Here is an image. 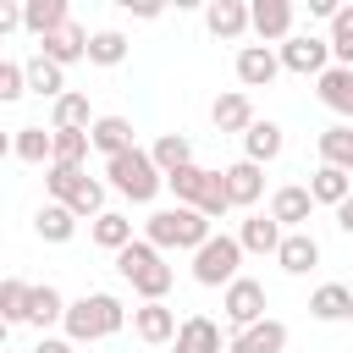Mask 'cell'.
<instances>
[{
  "mask_svg": "<svg viewBox=\"0 0 353 353\" xmlns=\"http://www.w3.org/2000/svg\"><path fill=\"white\" fill-rule=\"evenodd\" d=\"M116 270H121V281H127L143 303H165V292H171V265H165V254H160L149 237L127 243V248L116 254Z\"/></svg>",
  "mask_w": 353,
  "mask_h": 353,
  "instance_id": "obj_1",
  "label": "cell"
},
{
  "mask_svg": "<svg viewBox=\"0 0 353 353\" xmlns=\"http://www.w3.org/2000/svg\"><path fill=\"white\" fill-rule=\"evenodd\" d=\"M143 237L165 254V248H204L215 232H210V215L204 210H188V204H176V210H154L149 221H143Z\"/></svg>",
  "mask_w": 353,
  "mask_h": 353,
  "instance_id": "obj_2",
  "label": "cell"
},
{
  "mask_svg": "<svg viewBox=\"0 0 353 353\" xmlns=\"http://www.w3.org/2000/svg\"><path fill=\"white\" fill-rule=\"evenodd\" d=\"M66 336L72 342H105V336H116L121 325H127V309H121V298H110V292H83L72 309H66Z\"/></svg>",
  "mask_w": 353,
  "mask_h": 353,
  "instance_id": "obj_3",
  "label": "cell"
},
{
  "mask_svg": "<svg viewBox=\"0 0 353 353\" xmlns=\"http://www.w3.org/2000/svg\"><path fill=\"white\" fill-rule=\"evenodd\" d=\"M105 176H110V188H116L121 199H132V204H149V199L165 188V171L154 165L149 149H127V154L105 160Z\"/></svg>",
  "mask_w": 353,
  "mask_h": 353,
  "instance_id": "obj_4",
  "label": "cell"
},
{
  "mask_svg": "<svg viewBox=\"0 0 353 353\" xmlns=\"http://www.w3.org/2000/svg\"><path fill=\"white\" fill-rule=\"evenodd\" d=\"M237 265H243V243L226 237V232H215V237L193 254V281H199V287H232V281H237Z\"/></svg>",
  "mask_w": 353,
  "mask_h": 353,
  "instance_id": "obj_5",
  "label": "cell"
},
{
  "mask_svg": "<svg viewBox=\"0 0 353 353\" xmlns=\"http://www.w3.org/2000/svg\"><path fill=\"white\" fill-rule=\"evenodd\" d=\"M221 309H226V325H232V331H248V325L270 320V314H265V309H270V292H265V281H254V276H237V281L226 287Z\"/></svg>",
  "mask_w": 353,
  "mask_h": 353,
  "instance_id": "obj_6",
  "label": "cell"
},
{
  "mask_svg": "<svg viewBox=\"0 0 353 353\" xmlns=\"http://www.w3.org/2000/svg\"><path fill=\"white\" fill-rule=\"evenodd\" d=\"M276 55H281V72H298V77H325L331 72V39H314V33H292Z\"/></svg>",
  "mask_w": 353,
  "mask_h": 353,
  "instance_id": "obj_7",
  "label": "cell"
},
{
  "mask_svg": "<svg viewBox=\"0 0 353 353\" xmlns=\"http://www.w3.org/2000/svg\"><path fill=\"white\" fill-rule=\"evenodd\" d=\"M88 28H77V22H66V28H55L50 39H39V55L44 61H55V66H77V61H88Z\"/></svg>",
  "mask_w": 353,
  "mask_h": 353,
  "instance_id": "obj_8",
  "label": "cell"
},
{
  "mask_svg": "<svg viewBox=\"0 0 353 353\" xmlns=\"http://www.w3.org/2000/svg\"><path fill=\"white\" fill-rule=\"evenodd\" d=\"M276 72H281V55L270 44H243L237 50V83L243 88H270Z\"/></svg>",
  "mask_w": 353,
  "mask_h": 353,
  "instance_id": "obj_9",
  "label": "cell"
},
{
  "mask_svg": "<svg viewBox=\"0 0 353 353\" xmlns=\"http://www.w3.org/2000/svg\"><path fill=\"white\" fill-rule=\"evenodd\" d=\"M221 176H226V199H232V210H254V204H259V193H265V165H254V160H232Z\"/></svg>",
  "mask_w": 353,
  "mask_h": 353,
  "instance_id": "obj_10",
  "label": "cell"
},
{
  "mask_svg": "<svg viewBox=\"0 0 353 353\" xmlns=\"http://www.w3.org/2000/svg\"><path fill=\"white\" fill-rule=\"evenodd\" d=\"M270 215L281 221V232H309L303 221L314 215V193H309V188H298V182H287V188H276V193H270Z\"/></svg>",
  "mask_w": 353,
  "mask_h": 353,
  "instance_id": "obj_11",
  "label": "cell"
},
{
  "mask_svg": "<svg viewBox=\"0 0 353 353\" xmlns=\"http://www.w3.org/2000/svg\"><path fill=\"white\" fill-rule=\"evenodd\" d=\"M132 331H138V342L160 347V342H176L182 320H176V309H165V303H138V309H132Z\"/></svg>",
  "mask_w": 353,
  "mask_h": 353,
  "instance_id": "obj_12",
  "label": "cell"
},
{
  "mask_svg": "<svg viewBox=\"0 0 353 353\" xmlns=\"http://www.w3.org/2000/svg\"><path fill=\"white\" fill-rule=\"evenodd\" d=\"M248 17H254V33L265 44H287L292 39V0H254Z\"/></svg>",
  "mask_w": 353,
  "mask_h": 353,
  "instance_id": "obj_13",
  "label": "cell"
},
{
  "mask_svg": "<svg viewBox=\"0 0 353 353\" xmlns=\"http://www.w3.org/2000/svg\"><path fill=\"white\" fill-rule=\"evenodd\" d=\"M314 94H320V105L331 116L353 121V66H331L325 77H314Z\"/></svg>",
  "mask_w": 353,
  "mask_h": 353,
  "instance_id": "obj_14",
  "label": "cell"
},
{
  "mask_svg": "<svg viewBox=\"0 0 353 353\" xmlns=\"http://www.w3.org/2000/svg\"><path fill=\"white\" fill-rule=\"evenodd\" d=\"M226 353H287V325L281 320H259L248 331H232Z\"/></svg>",
  "mask_w": 353,
  "mask_h": 353,
  "instance_id": "obj_15",
  "label": "cell"
},
{
  "mask_svg": "<svg viewBox=\"0 0 353 353\" xmlns=\"http://www.w3.org/2000/svg\"><path fill=\"white\" fill-rule=\"evenodd\" d=\"M204 28H210L215 39H243V33L254 28V17H248L243 0H210V6H204Z\"/></svg>",
  "mask_w": 353,
  "mask_h": 353,
  "instance_id": "obj_16",
  "label": "cell"
},
{
  "mask_svg": "<svg viewBox=\"0 0 353 353\" xmlns=\"http://www.w3.org/2000/svg\"><path fill=\"white\" fill-rule=\"evenodd\" d=\"M276 265H281L287 276H309V270L320 265V243H314V232H287L281 248H276Z\"/></svg>",
  "mask_w": 353,
  "mask_h": 353,
  "instance_id": "obj_17",
  "label": "cell"
},
{
  "mask_svg": "<svg viewBox=\"0 0 353 353\" xmlns=\"http://www.w3.org/2000/svg\"><path fill=\"white\" fill-rule=\"evenodd\" d=\"M210 121H215V132H248L259 116H254L248 94H243V88H232V94H221V99L210 105Z\"/></svg>",
  "mask_w": 353,
  "mask_h": 353,
  "instance_id": "obj_18",
  "label": "cell"
},
{
  "mask_svg": "<svg viewBox=\"0 0 353 353\" xmlns=\"http://www.w3.org/2000/svg\"><path fill=\"white\" fill-rule=\"evenodd\" d=\"M281 149H287V132H281L276 121H254V127L243 132V160H254V165L281 160Z\"/></svg>",
  "mask_w": 353,
  "mask_h": 353,
  "instance_id": "obj_19",
  "label": "cell"
},
{
  "mask_svg": "<svg viewBox=\"0 0 353 353\" xmlns=\"http://www.w3.org/2000/svg\"><path fill=\"white\" fill-rule=\"evenodd\" d=\"M281 237H287V232H281V221H276L270 210H265V215H248V221L237 226L243 254H276V248H281Z\"/></svg>",
  "mask_w": 353,
  "mask_h": 353,
  "instance_id": "obj_20",
  "label": "cell"
},
{
  "mask_svg": "<svg viewBox=\"0 0 353 353\" xmlns=\"http://www.w3.org/2000/svg\"><path fill=\"white\" fill-rule=\"evenodd\" d=\"M309 314H314L320 325L353 320V292H347L342 281H325V287H314V292H309Z\"/></svg>",
  "mask_w": 353,
  "mask_h": 353,
  "instance_id": "obj_21",
  "label": "cell"
},
{
  "mask_svg": "<svg viewBox=\"0 0 353 353\" xmlns=\"http://www.w3.org/2000/svg\"><path fill=\"white\" fill-rule=\"evenodd\" d=\"M88 138H94V149H99L105 160H116V154L138 149V143H132V121H127V116H99V121L88 127Z\"/></svg>",
  "mask_w": 353,
  "mask_h": 353,
  "instance_id": "obj_22",
  "label": "cell"
},
{
  "mask_svg": "<svg viewBox=\"0 0 353 353\" xmlns=\"http://www.w3.org/2000/svg\"><path fill=\"white\" fill-rule=\"evenodd\" d=\"M66 22H72L66 0H28V6H22V28H28L33 39H50V33L66 28Z\"/></svg>",
  "mask_w": 353,
  "mask_h": 353,
  "instance_id": "obj_23",
  "label": "cell"
},
{
  "mask_svg": "<svg viewBox=\"0 0 353 353\" xmlns=\"http://www.w3.org/2000/svg\"><path fill=\"white\" fill-rule=\"evenodd\" d=\"M11 154H17L22 165H55V132H44V127H17Z\"/></svg>",
  "mask_w": 353,
  "mask_h": 353,
  "instance_id": "obj_24",
  "label": "cell"
},
{
  "mask_svg": "<svg viewBox=\"0 0 353 353\" xmlns=\"http://www.w3.org/2000/svg\"><path fill=\"white\" fill-rule=\"evenodd\" d=\"M176 353H221V325L210 314H188L176 331Z\"/></svg>",
  "mask_w": 353,
  "mask_h": 353,
  "instance_id": "obj_25",
  "label": "cell"
},
{
  "mask_svg": "<svg viewBox=\"0 0 353 353\" xmlns=\"http://www.w3.org/2000/svg\"><path fill=\"white\" fill-rule=\"evenodd\" d=\"M99 116L88 110V94H61L55 99V110H50V127L55 132H88Z\"/></svg>",
  "mask_w": 353,
  "mask_h": 353,
  "instance_id": "obj_26",
  "label": "cell"
},
{
  "mask_svg": "<svg viewBox=\"0 0 353 353\" xmlns=\"http://www.w3.org/2000/svg\"><path fill=\"white\" fill-rule=\"evenodd\" d=\"M210 182H215V171H204V165H182V171H171V176H165V188H171V193H176V204H188V210H199V204H204Z\"/></svg>",
  "mask_w": 353,
  "mask_h": 353,
  "instance_id": "obj_27",
  "label": "cell"
},
{
  "mask_svg": "<svg viewBox=\"0 0 353 353\" xmlns=\"http://www.w3.org/2000/svg\"><path fill=\"white\" fill-rule=\"evenodd\" d=\"M88 237H94L105 254H121L127 243H138V237H132V221H127L121 210H105L99 221H88Z\"/></svg>",
  "mask_w": 353,
  "mask_h": 353,
  "instance_id": "obj_28",
  "label": "cell"
},
{
  "mask_svg": "<svg viewBox=\"0 0 353 353\" xmlns=\"http://www.w3.org/2000/svg\"><path fill=\"white\" fill-rule=\"evenodd\" d=\"M320 165H336L353 176V121H336L320 132Z\"/></svg>",
  "mask_w": 353,
  "mask_h": 353,
  "instance_id": "obj_29",
  "label": "cell"
},
{
  "mask_svg": "<svg viewBox=\"0 0 353 353\" xmlns=\"http://www.w3.org/2000/svg\"><path fill=\"white\" fill-rule=\"evenodd\" d=\"M28 94H39V99H61V94H72V88H66V66L33 55V61H28Z\"/></svg>",
  "mask_w": 353,
  "mask_h": 353,
  "instance_id": "obj_30",
  "label": "cell"
},
{
  "mask_svg": "<svg viewBox=\"0 0 353 353\" xmlns=\"http://www.w3.org/2000/svg\"><path fill=\"white\" fill-rule=\"evenodd\" d=\"M309 193H314V204H347L353 199V176L347 171H336V165H320L314 176H309Z\"/></svg>",
  "mask_w": 353,
  "mask_h": 353,
  "instance_id": "obj_31",
  "label": "cell"
},
{
  "mask_svg": "<svg viewBox=\"0 0 353 353\" xmlns=\"http://www.w3.org/2000/svg\"><path fill=\"white\" fill-rule=\"evenodd\" d=\"M33 232L44 237V243H72V232H77V215L66 210V204H39V215H33Z\"/></svg>",
  "mask_w": 353,
  "mask_h": 353,
  "instance_id": "obj_32",
  "label": "cell"
},
{
  "mask_svg": "<svg viewBox=\"0 0 353 353\" xmlns=\"http://www.w3.org/2000/svg\"><path fill=\"white\" fill-rule=\"evenodd\" d=\"M149 154H154V165L171 176V171H182V165H193V143H188V132H160L154 143H149Z\"/></svg>",
  "mask_w": 353,
  "mask_h": 353,
  "instance_id": "obj_33",
  "label": "cell"
},
{
  "mask_svg": "<svg viewBox=\"0 0 353 353\" xmlns=\"http://www.w3.org/2000/svg\"><path fill=\"white\" fill-rule=\"evenodd\" d=\"M28 309H33V287H28L22 276H6V281H0V320H6V325H22Z\"/></svg>",
  "mask_w": 353,
  "mask_h": 353,
  "instance_id": "obj_34",
  "label": "cell"
},
{
  "mask_svg": "<svg viewBox=\"0 0 353 353\" xmlns=\"http://www.w3.org/2000/svg\"><path fill=\"white\" fill-rule=\"evenodd\" d=\"M66 309H72V303H66V298H61L50 281H39V287H33V309H28V325H39V331H44V325L66 320Z\"/></svg>",
  "mask_w": 353,
  "mask_h": 353,
  "instance_id": "obj_35",
  "label": "cell"
},
{
  "mask_svg": "<svg viewBox=\"0 0 353 353\" xmlns=\"http://www.w3.org/2000/svg\"><path fill=\"white\" fill-rule=\"evenodd\" d=\"M88 61H94V66H121V61H127V33H121V28H99V33L88 39Z\"/></svg>",
  "mask_w": 353,
  "mask_h": 353,
  "instance_id": "obj_36",
  "label": "cell"
},
{
  "mask_svg": "<svg viewBox=\"0 0 353 353\" xmlns=\"http://www.w3.org/2000/svg\"><path fill=\"white\" fill-rule=\"evenodd\" d=\"M66 210H72L77 221H83V215H88V221H99V215H105V182L83 176V182H77V193L66 199Z\"/></svg>",
  "mask_w": 353,
  "mask_h": 353,
  "instance_id": "obj_37",
  "label": "cell"
},
{
  "mask_svg": "<svg viewBox=\"0 0 353 353\" xmlns=\"http://www.w3.org/2000/svg\"><path fill=\"white\" fill-rule=\"evenodd\" d=\"M88 171L83 165H44V188H50V199L55 204H66L72 193H77V182H83Z\"/></svg>",
  "mask_w": 353,
  "mask_h": 353,
  "instance_id": "obj_38",
  "label": "cell"
},
{
  "mask_svg": "<svg viewBox=\"0 0 353 353\" xmlns=\"http://www.w3.org/2000/svg\"><path fill=\"white\" fill-rule=\"evenodd\" d=\"M331 61L336 66H353V6H342L336 22H331Z\"/></svg>",
  "mask_w": 353,
  "mask_h": 353,
  "instance_id": "obj_39",
  "label": "cell"
},
{
  "mask_svg": "<svg viewBox=\"0 0 353 353\" xmlns=\"http://www.w3.org/2000/svg\"><path fill=\"white\" fill-rule=\"evenodd\" d=\"M50 132H55V127H50ZM88 149H94L88 132H55V165H83Z\"/></svg>",
  "mask_w": 353,
  "mask_h": 353,
  "instance_id": "obj_40",
  "label": "cell"
},
{
  "mask_svg": "<svg viewBox=\"0 0 353 353\" xmlns=\"http://www.w3.org/2000/svg\"><path fill=\"white\" fill-rule=\"evenodd\" d=\"M22 94H28V66L22 61H0V105H11Z\"/></svg>",
  "mask_w": 353,
  "mask_h": 353,
  "instance_id": "obj_41",
  "label": "cell"
},
{
  "mask_svg": "<svg viewBox=\"0 0 353 353\" xmlns=\"http://www.w3.org/2000/svg\"><path fill=\"white\" fill-rule=\"evenodd\" d=\"M17 28H22V6L0 0V33H17Z\"/></svg>",
  "mask_w": 353,
  "mask_h": 353,
  "instance_id": "obj_42",
  "label": "cell"
},
{
  "mask_svg": "<svg viewBox=\"0 0 353 353\" xmlns=\"http://www.w3.org/2000/svg\"><path fill=\"white\" fill-rule=\"evenodd\" d=\"M72 347H77L72 336H39L33 342V353H72Z\"/></svg>",
  "mask_w": 353,
  "mask_h": 353,
  "instance_id": "obj_43",
  "label": "cell"
},
{
  "mask_svg": "<svg viewBox=\"0 0 353 353\" xmlns=\"http://www.w3.org/2000/svg\"><path fill=\"white\" fill-rule=\"evenodd\" d=\"M336 11H342L336 0H309V17H325V22H336Z\"/></svg>",
  "mask_w": 353,
  "mask_h": 353,
  "instance_id": "obj_44",
  "label": "cell"
},
{
  "mask_svg": "<svg viewBox=\"0 0 353 353\" xmlns=\"http://www.w3.org/2000/svg\"><path fill=\"white\" fill-rule=\"evenodd\" d=\"M336 226L353 237V199H347V204H336Z\"/></svg>",
  "mask_w": 353,
  "mask_h": 353,
  "instance_id": "obj_45",
  "label": "cell"
}]
</instances>
